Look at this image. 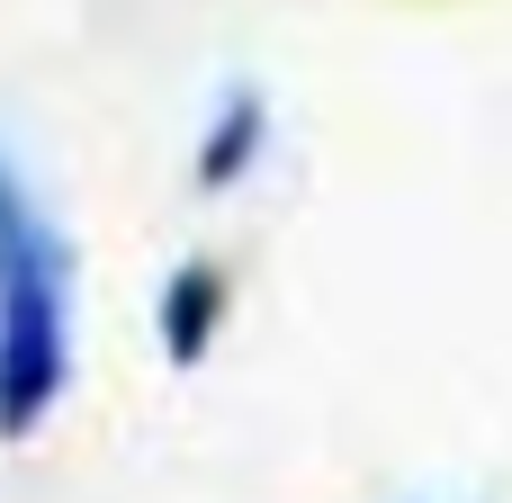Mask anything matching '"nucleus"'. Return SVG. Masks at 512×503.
<instances>
[{
  "instance_id": "nucleus-3",
  "label": "nucleus",
  "mask_w": 512,
  "mask_h": 503,
  "mask_svg": "<svg viewBox=\"0 0 512 503\" xmlns=\"http://www.w3.org/2000/svg\"><path fill=\"white\" fill-rule=\"evenodd\" d=\"M270 153V99L252 90V81H234L225 99H216V117H207V135H198V189H234L252 162Z\"/></svg>"
},
{
  "instance_id": "nucleus-2",
  "label": "nucleus",
  "mask_w": 512,
  "mask_h": 503,
  "mask_svg": "<svg viewBox=\"0 0 512 503\" xmlns=\"http://www.w3.org/2000/svg\"><path fill=\"white\" fill-rule=\"evenodd\" d=\"M225 261H207V252H189L171 279H162V306H153V333H162V360L171 369H198L207 360V342H216V324H225Z\"/></svg>"
},
{
  "instance_id": "nucleus-1",
  "label": "nucleus",
  "mask_w": 512,
  "mask_h": 503,
  "mask_svg": "<svg viewBox=\"0 0 512 503\" xmlns=\"http://www.w3.org/2000/svg\"><path fill=\"white\" fill-rule=\"evenodd\" d=\"M72 387V243L0 144V441H27Z\"/></svg>"
}]
</instances>
